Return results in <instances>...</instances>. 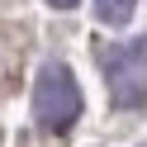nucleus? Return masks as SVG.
Masks as SVG:
<instances>
[{"mask_svg": "<svg viewBox=\"0 0 147 147\" xmlns=\"http://www.w3.org/2000/svg\"><path fill=\"white\" fill-rule=\"evenodd\" d=\"M33 119L48 133H67L81 119V86L62 62H48L33 81Z\"/></svg>", "mask_w": 147, "mask_h": 147, "instance_id": "1", "label": "nucleus"}, {"mask_svg": "<svg viewBox=\"0 0 147 147\" xmlns=\"http://www.w3.org/2000/svg\"><path fill=\"white\" fill-rule=\"evenodd\" d=\"M100 67H105L109 95L119 109L142 105V86H147V43H114V48L100 52Z\"/></svg>", "mask_w": 147, "mask_h": 147, "instance_id": "2", "label": "nucleus"}, {"mask_svg": "<svg viewBox=\"0 0 147 147\" xmlns=\"http://www.w3.org/2000/svg\"><path fill=\"white\" fill-rule=\"evenodd\" d=\"M133 5H138V0H95V10H100L105 24H128V19H133Z\"/></svg>", "mask_w": 147, "mask_h": 147, "instance_id": "3", "label": "nucleus"}, {"mask_svg": "<svg viewBox=\"0 0 147 147\" xmlns=\"http://www.w3.org/2000/svg\"><path fill=\"white\" fill-rule=\"evenodd\" d=\"M48 5H57V10H71V5H81V0H48Z\"/></svg>", "mask_w": 147, "mask_h": 147, "instance_id": "4", "label": "nucleus"}]
</instances>
